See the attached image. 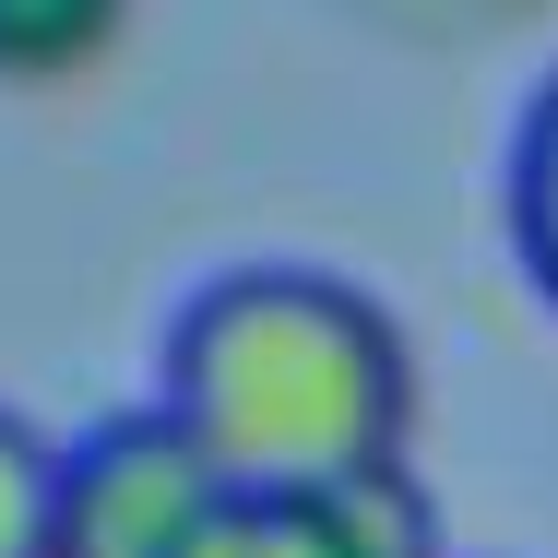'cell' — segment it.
I'll list each match as a JSON object with an SVG mask.
<instances>
[{"label":"cell","instance_id":"7a4b0ae2","mask_svg":"<svg viewBox=\"0 0 558 558\" xmlns=\"http://www.w3.org/2000/svg\"><path fill=\"white\" fill-rule=\"evenodd\" d=\"M226 499V463L191 440V416L155 392L108 428L60 440L48 475V558H179Z\"/></svg>","mask_w":558,"mask_h":558},{"label":"cell","instance_id":"5b68a950","mask_svg":"<svg viewBox=\"0 0 558 558\" xmlns=\"http://www.w3.org/2000/svg\"><path fill=\"white\" fill-rule=\"evenodd\" d=\"M511 250H523L535 298L558 310V84L523 108V143H511Z\"/></svg>","mask_w":558,"mask_h":558},{"label":"cell","instance_id":"3957f363","mask_svg":"<svg viewBox=\"0 0 558 558\" xmlns=\"http://www.w3.org/2000/svg\"><path fill=\"white\" fill-rule=\"evenodd\" d=\"M179 558H440V523L404 463H368L333 487H226Z\"/></svg>","mask_w":558,"mask_h":558},{"label":"cell","instance_id":"8992f818","mask_svg":"<svg viewBox=\"0 0 558 558\" xmlns=\"http://www.w3.org/2000/svg\"><path fill=\"white\" fill-rule=\"evenodd\" d=\"M48 475H60V440L0 404V558H48Z\"/></svg>","mask_w":558,"mask_h":558},{"label":"cell","instance_id":"277c9868","mask_svg":"<svg viewBox=\"0 0 558 558\" xmlns=\"http://www.w3.org/2000/svg\"><path fill=\"white\" fill-rule=\"evenodd\" d=\"M131 24V0H0V84H72Z\"/></svg>","mask_w":558,"mask_h":558},{"label":"cell","instance_id":"6da1fadb","mask_svg":"<svg viewBox=\"0 0 558 558\" xmlns=\"http://www.w3.org/2000/svg\"><path fill=\"white\" fill-rule=\"evenodd\" d=\"M191 440L226 463V487H333L368 463H404L416 428V356L404 322L310 262H250L215 274L167 322V380H155Z\"/></svg>","mask_w":558,"mask_h":558}]
</instances>
